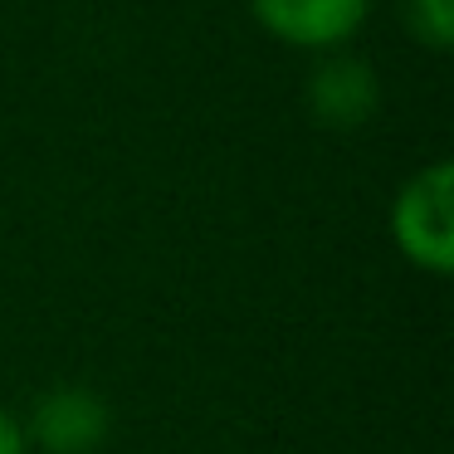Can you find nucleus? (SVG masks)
<instances>
[{
    "label": "nucleus",
    "instance_id": "6",
    "mask_svg": "<svg viewBox=\"0 0 454 454\" xmlns=\"http://www.w3.org/2000/svg\"><path fill=\"white\" fill-rule=\"evenodd\" d=\"M0 454H25V430L11 411H0Z\"/></svg>",
    "mask_w": 454,
    "mask_h": 454
},
{
    "label": "nucleus",
    "instance_id": "4",
    "mask_svg": "<svg viewBox=\"0 0 454 454\" xmlns=\"http://www.w3.org/2000/svg\"><path fill=\"white\" fill-rule=\"evenodd\" d=\"M376 108H381V83H376V69L366 59L333 54V59H323L313 69V79H308V113H313L323 128L352 132V128H362Z\"/></svg>",
    "mask_w": 454,
    "mask_h": 454
},
{
    "label": "nucleus",
    "instance_id": "2",
    "mask_svg": "<svg viewBox=\"0 0 454 454\" xmlns=\"http://www.w3.org/2000/svg\"><path fill=\"white\" fill-rule=\"evenodd\" d=\"M249 11L294 50H342L362 30L372 0H249Z\"/></svg>",
    "mask_w": 454,
    "mask_h": 454
},
{
    "label": "nucleus",
    "instance_id": "1",
    "mask_svg": "<svg viewBox=\"0 0 454 454\" xmlns=\"http://www.w3.org/2000/svg\"><path fill=\"white\" fill-rule=\"evenodd\" d=\"M454 167L450 161H430L401 186L391 206V235L395 249L425 274H450L454 269Z\"/></svg>",
    "mask_w": 454,
    "mask_h": 454
},
{
    "label": "nucleus",
    "instance_id": "3",
    "mask_svg": "<svg viewBox=\"0 0 454 454\" xmlns=\"http://www.w3.org/2000/svg\"><path fill=\"white\" fill-rule=\"evenodd\" d=\"M113 430L108 401L89 386H54L30 411V440L44 454H93Z\"/></svg>",
    "mask_w": 454,
    "mask_h": 454
},
{
    "label": "nucleus",
    "instance_id": "5",
    "mask_svg": "<svg viewBox=\"0 0 454 454\" xmlns=\"http://www.w3.org/2000/svg\"><path fill=\"white\" fill-rule=\"evenodd\" d=\"M401 15L425 50L444 54L454 44V0H401Z\"/></svg>",
    "mask_w": 454,
    "mask_h": 454
}]
</instances>
